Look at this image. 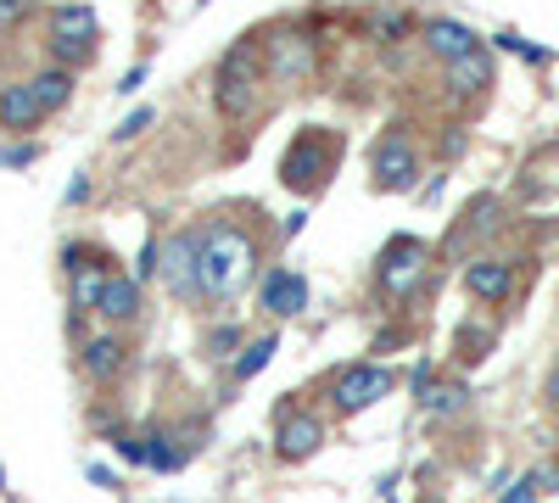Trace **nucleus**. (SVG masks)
<instances>
[{"label": "nucleus", "mask_w": 559, "mask_h": 503, "mask_svg": "<svg viewBox=\"0 0 559 503\" xmlns=\"http://www.w3.org/2000/svg\"><path fill=\"white\" fill-rule=\"evenodd\" d=\"M487 84H492L487 51H471V57L448 62V89H453V96H476V89H487Z\"/></svg>", "instance_id": "obj_17"}, {"label": "nucleus", "mask_w": 559, "mask_h": 503, "mask_svg": "<svg viewBox=\"0 0 559 503\" xmlns=\"http://www.w3.org/2000/svg\"><path fill=\"white\" fill-rule=\"evenodd\" d=\"M302 230H308V213H302V207H297L286 224H280V236H286V241H292V236H302Z\"/></svg>", "instance_id": "obj_27"}, {"label": "nucleus", "mask_w": 559, "mask_h": 503, "mask_svg": "<svg viewBox=\"0 0 559 503\" xmlns=\"http://www.w3.org/2000/svg\"><path fill=\"white\" fill-rule=\"evenodd\" d=\"M123 352H129V347H123L118 336H90V342H84V375H90V381H112V375L123 370Z\"/></svg>", "instance_id": "obj_15"}, {"label": "nucleus", "mask_w": 559, "mask_h": 503, "mask_svg": "<svg viewBox=\"0 0 559 503\" xmlns=\"http://www.w3.org/2000/svg\"><path fill=\"white\" fill-rule=\"evenodd\" d=\"M102 313L112 319V325H129V319L140 313V280H134V274H112L107 297H102Z\"/></svg>", "instance_id": "obj_18"}, {"label": "nucleus", "mask_w": 559, "mask_h": 503, "mask_svg": "<svg viewBox=\"0 0 559 503\" xmlns=\"http://www.w3.org/2000/svg\"><path fill=\"white\" fill-rule=\"evenodd\" d=\"M197 7H207V0H197Z\"/></svg>", "instance_id": "obj_32"}, {"label": "nucleus", "mask_w": 559, "mask_h": 503, "mask_svg": "<svg viewBox=\"0 0 559 503\" xmlns=\"http://www.w3.org/2000/svg\"><path fill=\"white\" fill-rule=\"evenodd\" d=\"M426 268H431V247L426 241L419 236H392L381 247V263H376V286H381V297L403 302V297H414L419 280H426Z\"/></svg>", "instance_id": "obj_4"}, {"label": "nucleus", "mask_w": 559, "mask_h": 503, "mask_svg": "<svg viewBox=\"0 0 559 503\" xmlns=\"http://www.w3.org/2000/svg\"><path fill=\"white\" fill-rule=\"evenodd\" d=\"M263 62H269V73L280 84H302L319 57H313V39L302 28H280L274 39H263Z\"/></svg>", "instance_id": "obj_8"}, {"label": "nucleus", "mask_w": 559, "mask_h": 503, "mask_svg": "<svg viewBox=\"0 0 559 503\" xmlns=\"http://www.w3.org/2000/svg\"><path fill=\"white\" fill-rule=\"evenodd\" d=\"M319 442H324V420H319V415H308V408H286V415H280L274 453H280L286 465H302V459H313V453H319Z\"/></svg>", "instance_id": "obj_9"}, {"label": "nucleus", "mask_w": 559, "mask_h": 503, "mask_svg": "<svg viewBox=\"0 0 559 503\" xmlns=\"http://www.w3.org/2000/svg\"><path fill=\"white\" fill-rule=\"evenodd\" d=\"M386 392H392V370H386V363H347V370L331 381L336 415H364V408H376Z\"/></svg>", "instance_id": "obj_6"}, {"label": "nucleus", "mask_w": 559, "mask_h": 503, "mask_svg": "<svg viewBox=\"0 0 559 503\" xmlns=\"http://www.w3.org/2000/svg\"><path fill=\"white\" fill-rule=\"evenodd\" d=\"M274 352H280V336H258L252 347H241V358H236V381H258L269 363H274Z\"/></svg>", "instance_id": "obj_20"}, {"label": "nucleus", "mask_w": 559, "mask_h": 503, "mask_svg": "<svg viewBox=\"0 0 559 503\" xmlns=\"http://www.w3.org/2000/svg\"><path fill=\"white\" fill-rule=\"evenodd\" d=\"M73 280H68V297L79 313H102V297H107V280H112V258H90V263H68Z\"/></svg>", "instance_id": "obj_11"}, {"label": "nucleus", "mask_w": 559, "mask_h": 503, "mask_svg": "<svg viewBox=\"0 0 559 503\" xmlns=\"http://www.w3.org/2000/svg\"><path fill=\"white\" fill-rule=\"evenodd\" d=\"M543 392H548V403H559V370L548 375V386H543Z\"/></svg>", "instance_id": "obj_30"}, {"label": "nucleus", "mask_w": 559, "mask_h": 503, "mask_svg": "<svg viewBox=\"0 0 559 503\" xmlns=\"http://www.w3.org/2000/svg\"><path fill=\"white\" fill-rule=\"evenodd\" d=\"M403 28H408V17H403V12H386V17H381V34H386V39H397Z\"/></svg>", "instance_id": "obj_28"}, {"label": "nucleus", "mask_w": 559, "mask_h": 503, "mask_svg": "<svg viewBox=\"0 0 559 503\" xmlns=\"http://www.w3.org/2000/svg\"><path fill=\"white\" fill-rule=\"evenodd\" d=\"M0 487H7V470H0Z\"/></svg>", "instance_id": "obj_31"}, {"label": "nucleus", "mask_w": 559, "mask_h": 503, "mask_svg": "<svg viewBox=\"0 0 559 503\" xmlns=\"http://www.w3.org/2000/svg\"><path fill=\"white\" fill-rule=\"evenodd\" d=\"M90 481H96V487H118V476L107 465H90Z\"/></svg>", "instance_id": "obj_29"}, {"label": "nucleus", "mask_w": 559, "mask_h": 503, "mask_svg": "<svg viewBox=\"0 0 559 503\" xmlns=\"http://www.w3.org/2000/svg\"><path fill=\"white\" fill-rule=\"evenodd\" d=\"M140 84H146V62H134V68H129V73H123V79H118L112 89H118V96H134Z\"/></svg>", "instance_id": "obj_25"}, {"label": "nucleus", "mask_w": 559, "mask_h": 503, "mask_svg": "<svg viewBox=\"0 0 559 503\" xmlns=\"http://www.w3.org/2000/svg\"><path fill=\"white\" fill-rule=\"evenodd\" d=\"M258 236L241 230V224H207L197 230V297L202 302H236L252 274H258Z\"/></svg>", "instance_id": "obj_1"}, {"label": "nucleus", "mask_w": 559, "mask_h": 503, "mask_svg": "<svg viewBox=\"0 0 559 503\" xmlns=\"http://www.w3.org/2000/svg\"><path fill=\"white\" fill-rule=\"evenodd\" d=\"M464 403H471V386H464V381H431L426 392H419V415H426V420H448V415H459Z\"/></svg>", "instance_id": "obj_16"}, {"label": "nucleus", "mask_w": 559, "mask_h": 503, "mask_svg": "<svg viewBox=\"0 0 559 503\" xmlns=\"http://www.w3.org/2000/svg\"><path fill=\"white\" fill-rule=\"evenodd\" d=\"M537 492H543V487H537V476H526V481H515V487H509L498 503H537Z\"/></svg>", "instance_id": "obj_24"}, {"label": "nucleus", "mask_w": 559, "mask_h": 503, "mask_svg": "<svg viewBox=\"0 0 559 503\" xmlns=\"http://www.w3.org/2000/svg\"><path fill=\"white\" fill-rule=\"evenodd\" d=\"M464 291H471L476 302H487V308L509 302V291H515V263H503V258L464 263Z\"/></svg>", "instance_id": "obj_10"}, {"label": "nucleus", "mask_w": 559, "mask_h": 503, "mask_svg": "<svg viewBox=\"0 0 559 503\" xmlns=\"http://www.w3.org/2000/svg\"><path fill=\"white\" fill-rule=\"evenodd\" d=\"M263 308L274 319H297L308 308V280H302L297 268H274L269 280H263Z\"/></svg>", "instance_id": "obj_13"}, {"label": "nucleus", "mask_w": 559, "mask_h": 503, "mask_svg": "<svg viewBox=\"0 0 559 503\" xmlns=\"http://www.w3.org/2000/svg\"><path fill=\"white\" fill-rule=\"evenodd\" d=\"M152 123H157V107H134L123 123H112V141H118V146H123V141H140Z\"/></svg>", "instance_id": "obj_21"}, {"label": "nucleus", "mask_w": 559, "mask_h": 503, "mask_svg": "<svg viewBox=\"0 0 559 503\" xmlns=\"http://www.w3.org/2000/svg\"><path fill=\"white\" fill-rule=\"evenodd\" d=\"M34 157H39V146H28V141L23 146H0V168H28Z\"/></svg>", "instance_id": "obj_23"}, {"label": "nucleus", "mask_w": 559, "mask_h": 503, "mask_svg": "<svg viewBox=\"0 0 559 503\" xmlns=\"http://www.w3.org/2000/svg\"><path fill=\"white\" fill-rule=\"evenodd\" d=\"M34 123H45V107H39V96H34V84H7V89H0V129L23 134V129H34Z\"/></svg>", "instance_id": "obj_14"}, {"label": "nucleus", "mask_w": 559, "mask_h": 503, "mask_svg": "<svg viewBox=\"0 0 559 503\" xmlns=\"http://www.w3.org/2000/svg\"><path fill=\"white\" fill-rule=\"evenodd\" d=\"M369 185H376L381 196H403L419 185V152L408 146V134L392 129L376 141V152H369Z\"/></svg>", "instance_id": "obj_5"}, {"label": "nucleus", "mask_w": 559, "mask_h": 503, "mask_svg": "<svg viewBox=\"0 0 559 503\" xmlns=\"http://www.w3.org/2000/svg\"><path fill=\"white\" fill-rule=\"evenodd\" d=\"M419 39H426V51L431 57H442V62H459V57H471V51H481V39L464 28V23H453V17H431L426 28H419Z\"/></svg>", "instance_id": "obj_12"}, {"label": "nucleus", "mask_w": 559, "mask_h": 503, "mask_svg": "<svg viewBox=\"0 0 559 503\" xmlns=\"http://www.w3.org/2000/svg\"><path fill=\"white\" fill-rule=\"evenodd\" d=\"M28 84H34V96H39L45 118H51V112H62V107L73 101V73H68V68H45V73H34Z\"/></svg>", "instance_id": "obj_19"}, {"label": "nucleus", "mask_w": 559, "mask_h": 503, "mask_svg": "<svg viewBox=\"0 0 559 503\" xmlns=\"http://www.w3.org/2000/svg\"><path fill=\"white\" fill-rule=\"evenodd\" d=\"M96 34H102L96 12H90L84 0H68V7H57V17H51V51L79 68V62L96 57Z\"/></svg>", "instance_id": "obj_7"}, {"label": "nucleus", "mask_w": 559, "mask_h": 503, "mask_svg": "<svg viewBox=\"0 0 559 503\" xmlns=\"http://www.w3.org/2000/svg\"><path fill=\"white\" fill-rule=\"evenodd\" d=\"M23 12H28V0H0V28H12Z\"/></svg>", "instance_id": "obj_26"}, {"label": "nucleus", "mask_w": 559, "mask_h": 503, "mask_svg": "<svg viewBox=\"0 0 559 503\" xmlns=\"http://www.w3.org/2000/svg\"><path fill=\"white\" fill-rule=\"evenodd\" d=\"M336 157H342V141H331L324 129H302L297 141L286 146V157H280V185L313 196L324 179L336 173Z\"/></svg>", "instance_id": "obj_3"}, {"label": "nucleus", "mask_w": 559, "mask_h": 503, "mask_svg": "<svg viewBox=\"0 0 559 503\" xmlns=\"http://www.w3.org/2000/svg\"><path fill=\"white\" fill-rule=\"evenodd\" d=\"M498 51H515V57H526V62H548V51H537V45H526L515 28H503L498 34Z\"/></svg>", "instance_id": "obj_22"}, {"label": "nucleus", "mask_w": 559, "mask_h": 503, "mask_svg": "<svg viewBox=\"0 0 559 503\" xmlns=\"http://www.w3.org/2000/svg\"><path fill=\"white\" fill-rule=\"evenodd\" d=\"M258 84H263V45L258 39H236L213 68V101L224 118H252L258 112Z\"/></svg>", "instance_id": "obj_2"}]
</instances>
